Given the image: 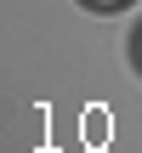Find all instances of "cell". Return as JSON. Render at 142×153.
<instances>
[{"instance_id": "obj_1", "label": "cell", "mask_w": 142, "mask_h": 153, "mask_svg": "<svg viewBox=\"0 0 142 153\" xmlns=\"http://www.w3.org/2000/svg\"><path fill=\"white\" fill-rule=\"evenodd\" d=\"M91 6H125V0H91Z\"/></svg>"}]
</instances>
